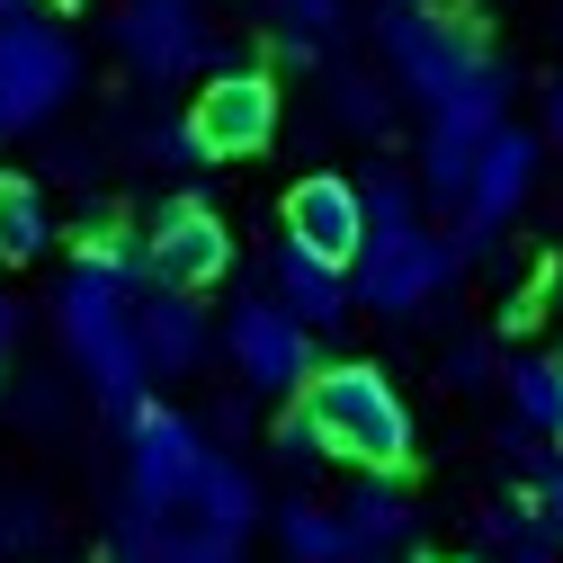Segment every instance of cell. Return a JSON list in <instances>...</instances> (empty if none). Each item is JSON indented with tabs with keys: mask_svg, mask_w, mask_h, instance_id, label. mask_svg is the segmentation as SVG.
<instances>
[{
	"mask_svg": "<svg viewBox=\"0 0 563 563\" xmlns=\"http://www.w3.org/2000/svg\"><path fill=\"white\" fill-rule=\"evenodd\" d=\"M108 563H179V528L153 510V501H117V519H108Z\"/></svg>",
	"mask_w": 563,
	"mask_h": 563,
	"instance_id": "20",
	"label": "cell"
},
{
	"mask_svg": "<svg viewBox=\"0 0 563 563\" xmlns=\"http://www.w3.org/2000/svg\"><path fill=\"white\" fill-rule=\"evenodd\" d=\"M305 411H313L322 448H331V456H349V465H367V474H402V465H411V448H420L411 402H402V394H394V376H385V367H367V358H331V367L305 385Z\"/></svg>",
	"mask_w": 563,
	"mask_h": 563,
	"instance_id": "2",
	"label": "cell"
},
{
	"mask_svg": "<svg viewBox=\"0 0 563 563\" xmlns=\"http://www.w3.org/2000/svg\"><path fill=\"white\" fill-rule=\"evenodd\" d=\"M340 537H349V563H402L420 545V510L402 501L394 474H358V492L340 501Z\"/></svg>",
	"mask_w": 563,
	"mask_h": 563,
	"instance_id": "13",
	"label": "cell"
},
{
	"mask_svg": "<svg viewBox=\"0 0 563 563\" xmlns=\"http://www.w3.org/2000/svg\"><path fill=\"white\" fill-rule=\"evenodd\" d=\"M188 134L206 162H251L268 134H277V81L260 63H224V73H206V90L188 99Z\"/></svg>",
	"mask_w": 563,
	"mask_h": 563,
	"instance_id": "6",
	"label": "cell"
},
{
	"mask_svg": "<svg viewBox=\"0 0 563 563\" xmlns=\"http://www.w3.org/2000/svg\"><path fill=\"white\" fill-rule=\"evenodd\" d=\"M287 242L331 260V268H358L367 260V188L340 179V170H313L287 188Z\"/></svg>",
	"mask_w": 563,
	"mask_h": 563,
	"instance_id": "10",
	"label": "cell"
},
{
	"mask_svg": "<svg viewBox=\"0 0 563 563\" xmlns=\"http://www.w3.org/2000/svg\"><path fill=\"white\" fill-rule=\"evenodd\" d=\"M81 90V45L45 27V19H19L0 27V144H19V134H45L63 108Z\"/></svg>",
	"mask_w": 563,
	"mask_h": 563,
	"instance_id": "3",
	"label": "cell"
},
{
	"mask_svg": "<svg viewBox=\"0 0 563 563\" xmlns=\"http://www.w3.org/2000/svg\"><path fill=\"white\" fill-rule=\"evenodd\" d=\"M510 411H519V430L563 448V349H510Z\"/></svg>",
	"mask_w": 563,
	"mask_h": 563,
	"instance_id": "16",
	"label": "cell"
},
{
	"mask_svg": "<svg viewBox=\"0 0 563 563\" xmlns=\"http://www.w3.org/2000/svg\"><path fill=\"white\" fill-rule=\"evenodd\" d=\"M545 144H554V153H563V81H554V90H545Z\"/></svg>",
	"mask_w": 563,
	"mask_h": 563,
	"instance_id": "30",
	"label": "cell"
},
{
	"mask_svg": "<svg viewBox=\"0 0 563 563\" xmlns=\"http://www.w3.org/2000/svg\"><path fill=\"white\" fill-rule=\"evenodd\" d=\"M144 251H153V277L170 296H206V287L233 277V224L206 197H170L162 216L144 224Z\"/></svg>",
	"mask_w": 563,
	"mask_h": 563,
	"instance_id": "9",
	"label": "cell"
},
{
	"mask_svg": "<svg viewBox=\"0 0 563 563\" xmlns=\"http://www.w3.org/2000/svg\"><path fill=\"white\" fill-rule=\"evenodd\" d=\"M349 19V0H277V45H287L296 63H313V45Z\"/></svg>",
	"mask_w": 563,
	"mask_h": 563,
	"instance_id": "23",
	"label": "cell"
},
{
	"mask_svg": "<svg viewBox=\"0 0 563 563\" xmlns=\"http://www.w3.org/2000/svg\"><path fill=\"white\" fill-rule=\"evenodd\" d=\"M242 430H251V394L233 385V394L206 402V439H216V448H242Z\"/></svg>",
	"mask_w": 563,
	"mask_h": 563,
	"instance_id": "27",
	"label": "cell"
},
{
	"mask_svg": "<svg viewBox=\"0 0 563 563\" xmlns=\"http://www.w3.org/2000/svg\"><path fill=\"white\" fill-rule=\"evenodd\" d=\"M492 376H510V358H501V349H492L483 331L448 340V358H439V385H456V394H483Z\"/></svg>",
	"mask_w": 563,
	"mask_h": 563,
	"instance_id": "24",
	"label": "cell"
},
{
	"mask_svg": "<svg viewBox=\"0 0 563 563\" xmlns=\"http://www.w3.org/2000/svg\"><path fill=\"white\" fill-rule=\"evenodd\" d=\"M45 10H81V0H45Z\"/></svg>",
	"mask_w": 563,
	"mask_h": 563,
	"instance_id": "34",
	"label": "cell"
},
{
	"mask_svg": "<svg viewBox=\"0 0 563 563\" xmlns=\"http://www.w3.org/2000/svg\"><path fill=\"white\" fill-rule=\"evenodd\" d=\"M134 331H144L153 376H197V367H206V313H197V296L153 287L144 305H134Z\"/></svg>",
	"mask_w": 563,
	"mask_h": 563,
	"instance_id": "15",
	"label": "cell"
},
{
	"mask_svg": "<svg viewBox=\"0 0 563 563\" xmlns=\"http://www.w3.org/2000/svg\"><path fill=\"white\" fill-rule=\"evenodd\" d=\"M206 474H216V439H206V420L162 411V402L134 420V474H125L134 501H153V510L170 519V510L197 501V483H206Z\"/></svg>",
	"mask_w": 563,
	"mask_h": 563,
	"instance_id": "7",
	"label": "cell"
},
{
	"mask_svg": "<svg viewBox=\"0 0 563 563\" xmlns=\"http://www.w3.org/2000/svg\"><path fill=\"white\" fill-rule=\"evenodd\" d=\"M19 331H27V322H19V296H10V287H0V376H10V367H19Z\"/></svg>",
	"mask_w": 563,
	"mask_h": 563,
	"instance_id": "28",
	"label": "cell"
},
{
	"mask_svg": "<svg viewBox=\"0 0 563 563\" xmlns=\"http://www.w3.org/2000/svg\"><path fill=\"white\" fill-rule=\"evenodd\" d=\"M117 54L134 63V81H153V90L188 81L197 63H216V73L233 63V54H216V27H206L197 0H117Z\"/></svg>",
	"mask_w": 563,
	"mask_h": 563,
	"instance_id": "5",
	"label": "cell"
},
{
	"mask_svg": "<svg viewBox=\"0 0 563 563\" xmlns=\"http://www.w3.org/2000/svg\"><path fill=\"white\" fill-rule=\"evenodd\" d=\"M54 528H45V501L36 492H0V554H27V545H45Z\"/></svg>",
	"mask_w": 563,
	"mask_h": 563,
	"instance_id": "26",
	"label": "cell"
},
{
	"mask_svg": "<svg viewBox=\"0 0 563 563\" xmlns=\"http://www.w3.org/2000/svg\"><path fill=\"white\" fill-rule=\"evenodd\" d=\"M27 19V0H0V27H19Z\"/></svg>",
	"mask_w": 563,
	"mask_h": 563,
	"instance_id": "31",
	"label": "cell"
},
{
	"mask_svg": "<svg viewBox=\"0 0 563 563\" xmlns=\"http://www.w3.org/2000/svg\"><path fill=\"white\" fill-rule=\"evenodd\" d=\"M268 528H277V545H287V563H349V537H340V510H322V501H277L268 510Z\"/></svg>",
	"mask_w": 563,
	"mask_h": 563,
	"instance_id": "19",
	"label": "cell"
},
{
	"mask_svg": "<svg viewBox=\"0 0 563 563\" xmlns=\"http://www.w3.org/2000/svg\"><path fill=\"white\" fill-rule=\"evenodd\" d=\"M376 45L394 63V90H411L430 117L474 108V99H510V63L483 45L474 10H448V0H367Z\"/></svg>",
	"mask_w": 563,
	"mask_h": 563,
	"instance_id": "1",
	"label": "cell"
},
{
	"mask_svg": "<svg viewBox=\"0 0 563 563\" xmlns=\"http://www.w3.org/2000/svg\"><path fill=\"white\" fill-rule=\"evenodd\" d=\"M331 117H340L349 134H367V144H376V134L394 125V90H385L376 73H358V63H349V73H331Z\"/></svg>",
	"mask_w": 563,
	"mask_h": 563,
	"instance_id": "21",
	"label": "cell"
},
{
	"mask_svg": "<svg viewBox=\"0 0 563 563\" xmlns=\"http://www.w3.org/2000/svg\"><path fill=\"white\" fill-rule=\"evenodd\" d=\"M420 206H430V197H420L411 179H385V170H376V188H367V260L411 251L420 233H430V216H420Z\"/></svg>",
	"mask_w": 563,
	"mask_h": 563,
	"instance_id": "18",
	"label": "cell"
},
{
	"mask_svg": "<svg viewBox=\"0 0 563 563\" xmlns=\"http://www.w3.org/2000/svg\"><path fill=\"white\" fill-rule=\"evenodd\" d=\"M268 296L322 340V331H340L349 313H358V277L331 268V260H313V251H296V242H277L268 251Z\"/></svg>",
	"mask_w": 563,
	"mask_h": 563,
	"instance_id": "12",
	"label": "cell"
},
{
	"mask_svg": "<svg viewBox=\"0 0 563 563\" xmlns=\"http://www.w3.org/2000/svg\"><path fill=\"white\" fill-rule=\"evenodd\" d=\"M456 277H465V251H456V242H439V233H420L411 251L358 260V305H376V313L411 322V313H430V305L456 287Z\"/></svg>",
	"mask_w": 563,
	"mask_h": 563,
	"instance_id": "11",
	"label": "cell"
},
{
	"mask_svg": "<svg viewBox=\"0 0 563 563\" xmlns=\"http://www.w3.org/2000/svg\"><path fill=\"white\" fill-rule=\"evenodd\" d=\"M188 519H197V537H216V545H251V537L268 528V501H260V474H251V465H233V456H216V474L197 483V501H188Z\"/></svg>",
	"mask_w": 563,
	"mask_h": 563,
	"instance_id": "14",
	"label": "cell"
},
{
	"mask_svg": "<svg viewBox=\"0 0 563 563\" xmlns=\"http://www.w3.org/2000/svg\"><path fill=\"white\" fill-rule=\"evenodd\" d=\"M519 563H554V554H537V545H519Z\"/></svg>",
	"mask_w": 563,
	"mask_h": 563,
	"instance_id": "33",
	"label": "cell"
},
{
	"mask_svg": "<svg viewBox=\"0 0 563 563\" xmlns=\"http://www.w3.org/2000/svg\"><path fill=\"white\" fill-rule=\"evenodd\" d=\"M45 251H54V206H45V188L19 179V170H0V268H27V260H45Z\"/></svg>",
	"mask_w": 563,
	"mask_h": 563,
	"instance_id": "17",
	"label": "cell"
},
{
	"mask_svg": "<svg viewBox=\"0 0 563 563\" xmlns=\"http://www.w3.org/2000/svg\"><path fill=\"white\" fill-rule=\"evenodd\" d=\"M537 170H545V134H528V125H501L483 144L474 197H465V216H456V251L465 260H483L492 242H501V224H519V206L537 197Z\"/></svg>",
	"mask_w": 563,
	"mask_h": 563,
	"instance_id": "8",
	"label": "cell"
},
{
	"mask_svg": "<svg viewBox=\"0 0 563 563\" xmlns=\"http://www.w3.org/2000/svg\"><path fill=\"white\" fill-rule=\"evenodd\" d=\"M179 563H242V545H216V537L188 528V537H179Z\"/></svg>",
	"mask_w": 563,
	"mask_h": 563,
	"instance_id": "29",
	"label": "cell"
},
{
	"mask_svg": "<svg viewBox=\"0 0 563 563\" xmlns=\"http://www.w3.org/2000/svg\"><path fill=\"white\" fill-rule=\"evenodd\" d=\"M224 367L242 376V394L251 402H305V385L322 376V358H313V331L277 305V296H242L233 313H224Z\"/></svg>",
	"mask_w": 563,
	"mask_h": 563,
	"instance_id": "4",
	"label": "cell"
},
{
	"mask_svg": "<svg viewBox=\"0 0 563 563\" xmlns=\"http://www.w3.org/2000/svg\"><path fill=\"white\" fill-rule=\"evenodd\" d=\"M501 448H510V456L537 474V492H528V510H537V537H554V545H563V456H554V448H528V439H519V420L501 430Z\"/></svg>",
	"mask_w": 563,
	"mask_h": 563,
	"instance_id": "22",
	"label": "cell"
},
{
	"mask_svg": "<svg viewBox=\"0 0 563 563\" xmlns=\"http://www.w3.org/2000/svg\"><path fill=\"white\" fill-rule=\"evenodd\" d=\"M420 563H483V554H420Z\"/></svg>",
	"mask_w": 563,
	"mask_h": 563,
	"instance_id": "32",
	"label": "cell"
},
{
	"mask_svg": "<svg viewBox=\"0 0 563 563\" xmlns=\"http://www.w3.org/2000/svg\"><path fill=\"white\" fill-rule=\"evenodd\" d=\"M268 448H277V465H296V474H313L331 448H322V430H313V411L305 402H287L277 411V430H268Z\"/></svg>",
	"mask_w": 563,
	"mask_h": 563,
	"instance_id": "25",
	"label": "cell"
}]
</instances>
